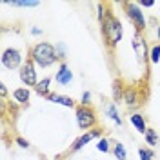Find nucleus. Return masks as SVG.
I'll return each mask as SVG.
<instances>
[{
    "label": "nucleus",
    "mask_w": 160,
    "mask_h": 160,
    "mask_svg": "<svg viewBox=\"0 0 160 160\" xmlns=\"http://www.w3.org/2000/svg\"><path fill=\"white\" fill-rule=\"evenodd\" d=\"M131 124H133L140 133H144V135H146L148 128H146V122H144V117H142V115H131Z\"/></svg>",
    "instance_id": "obj_11"
},
{
    "label": "nucleus",
    "mask_w": 160,
    "mask_h": 160,
    "mask_svg": "<svg viewBox=\"0 0 160 160\" xmlns=\"http://www.w3.org/2000/svg\"><path fill=\"white\" fill-rule=\"evenodd\" d=\"M124 102L128 104V108H135V106H138V95H137V91L133 89V88H128V89L124 91Z\"/></svg>",
    "instance_id": "obj_8"
},
{
    "label": "nucleus",
    "mask_w": 160,
    "mask_h": 160,
    "mask_svg": "<svg viewBox=\"0 0 160 160\" xmlns=\"http://www.w3.org/2000/svg\"><path fill=\"white\" fill-rule=\"evenodd\" d=\"M151 60H153L155 64L160 60V46H155V48L151 49Z\"/></svg>",
    "instance_id": "obj_20"
},
{
    "label": "nucleus",
    "mask_w": 160,
    "mask_h": 160,
    "mask_svg": "<svg viewBox=\"0 0 160 160\" xmlns=\"http://www.w3.org/2000/svg\"><path fill=\"white\" fill-rule=\"evenodd\" d=\"M77 122H78L80 129H89L91 126L97 124V115L88 106H80L77 108Z\"/></svg>",
    "instance_id": "obj_3"
},
{
    "label": "nucleus",
    "mask_w": 160,
    "mask_h": 160,
    "mask_svg": "<svg viewBox=\"0 0 160 160\" xmlns=\"http://www.w3.org/2000/svg\"><path fill=\"white\" fill-rule=\"evenodd\" d=\"M138 155H140V160H151L153 158V151L151 149H144V148H140Z\"/></svg>",
    "instance_id": "obj_15"
},
{
    "label": "nucleus",
    "mask_w": 160,
    "mask_h": 160,
    "mask_svg": "<svg viewBox=\"0 0 160 160\" xmlns=\"http://www.w3.org/2000/svg\"><path fill=\"white\" fill-rule=\"evenodd\" d=\"M157 35H158V38H160V26H158V29H157Z\"/></svg>",
    "instance_id": "obj_26"
},
{
    "label": "nucleus",
    "mask_w": 160,
    "mask_h": 160,
    "mask_svg": "<svg viewBox=\"0 0 160 160\" xmlns=\"http://www.w3.org/2000/svg\"><path fill=\"white\" fill-rule=\"evenodd\" d=\"M108 115H109L117 124H120V117H118V113H117V109H115V106H109V108H108Z\"/></svg>",
    "instance_id": "obj_19"
},
{
    "label": "nucleus",
    "mask_w": 160,
    "mask_h": 160,
    "mask_svg": "<svg viewBox=\"0 0 160 160\" xmlns=\"http://www.w3.org/2000/svg\"><path fill=\"white\" fill-rule=\"evenodd\" d=\"M13 97L17 102L20 104H26L28 100H29V89H24V88H20V89H15L13 91Z\"/></svg>",
    "instance_id": "obj_12"
},
{
    "label": "nucleus",
    "mask_w": 160,
    "mask_h": 160,
    "mask_svg": "<svg viewBox=\"0 0 160 160\" xmlns=\"http://www.w3.org/2000/svg\"><path fill=\"white\" fill-rule=\"evenodd\" d=\"M115 157L118 160H126V149L120 142H115Z\"/></svg>",
    "instance_id": "obj_14"
},
{
    "label": "nucleus",
    "mask_w": 160,
    "mask_h": 160,
    "mask_svg": "<svg viewBox=\"0 0 160 160\" xmlns=\"http://www.w3.org/2000/svg\"><path fill=\"white\" fill-rule=\"evenodd\" d=\"M97 149H98V151H102V153H106V151L109 149V148H108V140H104V138L100 140L98 144H97Z\"/></svg>",
    "instance_id": "obj_21"
},
{
    "label": "nucleus",
    "mask_w": 160,
    "mask_h": 160,
    "mask_svg": "<svg viewBox=\"0 0 160 160\" xmlns=\"http://www.w3.org/2000/svg\"><path fill=\"white\" fill-rule=\"evenodd\" d=\"M113 95H115V100H120L122 97H124V93H122V89H120V82L118 80L113 84Z\"/></svg>",
    "instance_id": "obj_17"
},
{
    "label": "nucleus",
    "mask_w": 160,
    "mask_h": 160,
    "mask_svg": "<svg viewBox=\"0 0 160 160\" xmlns=\"http://www.w3.org/2000/svg\"><path fill=\"white\" fill-rule=\"evenodd\" d=\"M124 8H126V11H128V17L135 22L137 29H138V31L144 29V28H146V18H144V13L137 8V4L129 2V4H124Z\"/></svg>",
    "instance_id": "obj_5"
},
{
    "label": "nucleus",
    "mask_w": 160,
    "mask_h": 160,
    "mask_svg": "<svg viewBox=\"0 0 160 160\" xmlns=\"http://www.w3.org/2000/svg\"><path fill=\"white\" fill-rule=\"evenodd\" d=\"M17 142H18V146H20V148H28V146H29V144H28L26 140H24V138H20V137L17 138Z\"/></svg>",
    "instance_id": "obj_23"
},
{
    "label": "nucleus",
    "mask_w": 160,
    "mask_h": 160,
    "mask_svg": "<svg viewBox=\"0 0 160 160\" xmlns=\"http://www.w3.org/2000/svg\"><path fill=\"white\" fill-rule=\"evenodd\" d=\"M146 140H148V144L155 146V144H157V133H155L153 129H148L146 131Z\"/></svg>",
    "instance_id": "obj_16"
},
{
    "label": "nucleus",
    "mask_w": 160,
    "mask_h": 160,
    "mask_svg": "<svg viewBox=\"0 0 160 160\" xmlns=\"http://www.w3.org/2000/svg\"><path fill=\"white\" fill-rule=\"evenodd\" d=\"M140 6H144V8H151L153 2H151V0H140Z\"/></svg>",
    "instance_id": "obj_24"
},
{
    "label": "nucleus",
    "mask_w": 160,
    "mask_h": 160,
    "mask_svg": "<svg viewBox=\"0 0 160 160\" xmlns=\"http://www.w3.org/2000/svg\"><path fill=\"white\" fill-rule=\"evenodd\" d=\"M71 78H73V75H71L69 68H68L66 64H62L60 69L57 71V82H60V84H69Z\"/></svg>",
    "instance_id": "obj_9"
},
{
    "label": "nucleus",
    "mask_w": 160,
    "mask_h": 160,
    "mask_svg": "<svg viewBox=\"0 0 160 160\" xmlns=\"http://www.w3.org/2000/svg\"><path fill=\"white\" fill-rule=\"evenodd\" d=\"M80 102H82V106H88V104H89V93H84Z\"/></svg>",
    "instance_id": "obj_22"
},
{
    "label": "nucleus",
    "mask_w": 160,
    "mask_h": 160,
    "mask_svg": "<svg viewBox=\"0 0 160 160\" xmlns=\"http://www.w3.org/2000/svg\"><path fill=\"white\" fill-rule=\"evenodd\" d=\"M100 24H102V33L108 40L109 46H115L117 42H120L122 38V26H120V20L117 17H113L109 11L108 13H100Z\"/></svg>",
    "instance_id": "obj_1"
},
{
    "label": "nucleus",
    "mask_w": 160,
    "mask_h": 160,
    "mask_svg": "<svg viewBox=\"0 0 160 160\" xmlns=\"http://www.w3.org/2000/svg\"><path fill=\"white\" fill-rule=\"evenodd\" d=\"M31 60L37 62L42 68H48L51 66L55 60H57V53H55V48L51 44H46V42H40L37 44L33 49H31Z\"/></svg>",
    "instance_id": "obj_2"
},
{
    "label": "nucleus",
    "mask_w": 160,
    "mask_h": 160,
    "mask_svg": "<svg viewBox=\"0 0 160 160\" xmlns=\"http://www.w3.org/2000/svg\"><path fill=\"white\" fill-rule=\"evenodd\" d=\"M49 78H44L42 82H38L37 86H35V89H37V93L38 95H44V97H49L51 93H49Z\"/></svg>",
    "instance_id": "obj_13"
},
{
    "label": "nucleus",
    "mask_w": 160,
    "mask_h": 160,
    "mask_svg": "<svg viewBox=\"0 0 160 160\" xmlns=\"http://www.w3.org/2000/svg\"><path fill=\"white\" fill-rule=\"evenodd\" d=\"M6 93H8V91H6V86H4V84H0V95H2V97H6Z\"/></svg>",
    "instance_id": "obj_25"
},
{
    "label": "nucleus",
    "mask_w": 160,
    "mask_h": 160,
    "mask_svg": "<svg viewBox=\"0 0 160 160\" xmlns=\"http://www.w3.org/2000/svg\"><path fill=\"white\" fill-rule=\"evenodd\" d=\"M20 80L26 84V86H37V71H35V62L33 60H28L22 69H20Z\"/></svg>",
    "instance_id": "obj_4"
},
{
    "label": "nucleus",
    "mask_w": 160,
    "mask_h": 160,
    "mask_svg": "<svg viewBox=\"0 0 160 160\" xmlns=\"http://www.w3.org/2000/svg\"><path fill=\"white\" fill-rule=\"evenodd\" d=\"M100 135V131H89V133H86V135H82L75 144H73V148H71V151H77V149H80V148H84L88 142H89L91 138H95V137H98Z\"/></svg>",
    "instance_id": "obj_7"
},
{
    "label": "nucleus",
    "mask_w": 160,
    "mask_h": 160,
    "mask_svg": "<svg viewBox=\"0 0 160 160\" xmlns=\"http://www.w3.org/2000/svg\"><path fill=\"white\" fill-rule=\"evenodd\" d=\"M13 6H18V8H37L38 6V2H11Z\"/></svg>",
    "instance_id": "obj_18"
},
{
    "label": "nucleus",
    "mask_w": 160,
    "mask_h": 160,
    "mask_svg": "<svg viewBox=\"0 0 160 160\" xmlns=\"http://www.w3.org/2000/svg\"><path fill=\"white\" fill-rule=\"evenodd\" d=\"M48 98L51 102H55V104H62V106H66V108H73L75 106V102L69 98V97H62V95H57V93H51Z\"/></svg>",
    "instance_id": "obj_10"
},
{
    "label": "nucleus",
    "mask_w": 160,
    "mask_h": 160,
    "mask_svg": "<svg viewBox=\"0 0 160 160\" xmlns=\"http://www.w3.org/2000/svg\"><path fill=\"white\" fill-rule=\"evenodd\" d=\"M20 62H22V57H20V51L18 49H6L2 53V64L8 68V69H15L18 68Z\"/></svg>",
    "instance_id": "obj_6"
}]
</instances>
